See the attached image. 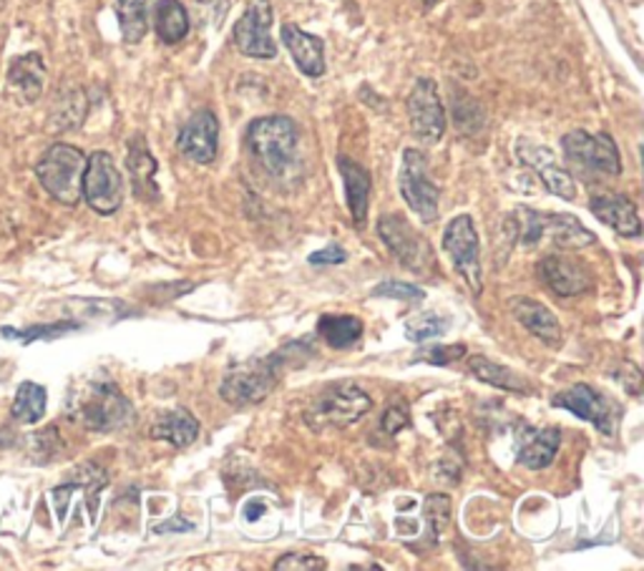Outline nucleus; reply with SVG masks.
<instances>
[{
    "instance_id": "32",
    "label": "nucleus",
    "mask_w": 644,
    "mask_h": 571,
    "mask_svg": "<svg viewBox=\"0 0 644 571\" xmlns=\"http://www.w3.org/2000/svg\"><path fill=\"white\" fill-rule=\"evenodd\" d=\"M423 513H426L428 529H431V537L438 539L448 527V519H451V499H448L446 493L428 496L423 503Z\"/></svg>"
},
{
    "instance_id": "10",
    "label": "nucleus",
    "mask_w": 644,
    "mask_h": 571,
    "mask_svg": "<svg viewBox=\"0 0 644 571\" xmlns=\"http://www.w3.org/2000/svg\"><path fill=\"white\" fill-rule=\"evenodd\" d=\"M273 6L269 0H249L239 21L235 23V45L249 59H275L273 41Z\"/></svg>"
},
{
    "instance_id": "21",
    "label": "nucleus",
    "mask_w": 644,
    "mask_h": 571,
    "mask_svg": "<svg viewBox=\"0 0 644 571\" xmlns=\"http://www.w3.org/2000/svg\"><path fill=\"white\" fill-rule=\"evenodd\" d=\"M338 170L343 174L345 196H348L352 224H356L358 230L366 227L368 202H370V174L366 166L356 164L350 156H338Z\"/></svg>"
},
{
    "instance_id": "25",
    "label": "nucleus",
    "mask_w": 644,
    "mask_h": 571,
    "mask_svg": "<svg viewBox=\"0 0 644 571\" xmlns=\"http://www.w3.org/2000/svg\"><path fill=\"white\" fill-rule=\"evenodd\" d=\"M126 166L132 172V182H134V192L139 200H149L154 202L159 196L154 174H156V162L152 152L142 136H136L132 144H129V156H126Z\"/></svg>"
},
{
    "instance_id": "33",
    "label": "nucleus",
    "mask_w": 644,
    "mask_h": 571,
    "mask_svg": "<svg viewBox=\"0 0 644 571\" xmlns=\"http://www.w3.org/2000/svg\"><path fill=\"white\" fill-rule=\"evenodd\" d=\"M372 297H390V299H410V303H418L423 299L426 293L421 287L400 283V279H388V283H380L378 287H372Z\"/></svg>"
},
{
    "instance_id": "13",
    "label": "nucleus",
    "mask_w": 644,
    "mask_h": 571,
    "mask_svg": "<svg viewBox=\"0 0 644 571\" xmlns=\"http://www.w3.org/2000/svg\"><path fill=\"white\" fill-rule=\"evenodd\" d=\"M517 156L521 159V164L531 166L539 174V180L544 182V186L552 194L562 196V200L572 202L576 196V184L572 180V174H569L562 164L556 162L554 152L549 146H541L534 144L531 139H519L517 142Z\"/></svg>"
},
{
    "instance_id": "16",
    "label": "nucleus",
    "mask_w": 644,
    "mask_h": 571,
    "mask_svg": "<svg viewBox=\"0 0 644 571\" xmlns=\"http://www.w3.org/2000/svg\"><path fill=\"white\" fill-rule=\"evenodd\" d=\"M536 275L541 277V283H546L562 297L586 293V289L592 287L590 269H584L582 265H576V262L564 259L559 255H549L541 259L536 265Z\"/></svg>"
},
{
    "instance_id": "3",
    "label": "nucleus",
    "mask_w": 644,
    "mask_h": 571,
    "mask_svg": "<svg viewBox=\"0 0 644 571\" xmlns=\"http://www.w3.org/2000/svg\"><path fill=\"white\" fill-rule=\"evenodd\" d=\"M83 170H86V154L71 144H53L45 149L41 162L35 164V176L45 192L55 202L76 207L81 200Z\"/></svg>"
},
{
    "instance_id": "34",
    "label": "nucleus",
    "mask_w": 644,
    "mask_h": 571,
    "mask_svg": "<svg viewBox=\"0 0 644 571\" xmlns=\"http://www.w3.org/2000/svg\"><path fill=\"white\" fill-rule=\"evenodd\" d=\"M466 355V348L463 345H448V348H428V350H421V353H416V358L413 363H433V365H451L453 360H459Z\"/></svg>"
},
{
    "instance_id": "11",
    "label": "nucleus",
    "mask_w": 644,
    "mask_h": 571,
    "mask_svg": "<svg viewBox=\"0 0 644 571\" xmlns=\"http://www.w3.org/2000/svg\"><path fill=\"white\" fill-rule=\"evenodd\" d=\"M408 116L410 129H413L416 139L426 144L441 142L446 131V109L438 96V86L431 79H418L413 91L408 96Z\"/></svg>"
},
{
    "instance_id": "5",
    "label": "nucleus",
    "mask_w": 644,
    "mask_h": 571,
    "mask_svg": "<svg viewBox=\"0 0 644 571\" xmlns=\"http://www.w3.org/2000/svg\"><path fill=\"white\" fill-rule=\"evenodd\" d=\"M372 408L370 396L356 383H335L315 398L307 424L315 430L323 428H348Z\"/></svg>"
},
{
    "instance_id": "4",
    "label": "nucleus",
    "mask_w": 644,
    "mask_h": 571,
    "mask_svg": "<svg viewBox=\"0 0 644 571\" xmlns=\"http://www.w3.org/2000/svg\"><path fill=\"white\" fill-rule=\"evenodd\" d=\"M279 355L269 358H252L239 363L224 376L219 386V396L235 408H247L265 400L279 380Z\"/></svg>"
},
{
    "instance_id": "30",
    "label": "nucleus",
    "mask_w": 644,
    "mask_h": 571,
    "mask_svg": "<svg viewBox=\"0 0 644 571\" xmlns=\"http://www.w3.org/2000/svg\"><path fill=\"white\" fill-rule=\"evenodd\" d=\"M11 416L23 426L39 424V420L45 416V388L31 380L21 383V388H18L16 392Z\"/></svg>"
},
{
    "instance_id": "14",
    "label": "nucleus",
    "mask_w": 644,
    "mask_h": 571,
    "mask_svg": "<svg viewBox=\"0 0 644 571\" xmlns=\"http://www.w3.org/2000/svg\"><path fill=\"white\" fill-rule=\"evenodd\" d=\"M180 144L182 154L190 156L192 162L197 164H212L217 159L219 149V121L212 111H197L190 121H186L184 129L180 131Z\"/></svg>"
},
{
    "instance_id": "29",
    "label": "nucleus",
    "mask_w": 644,
    "mask_h": 571,
    "mask_svg": "<svg viewBox=\"0 0 644 571\" xmlns=\"http://www.w3.org/2000/svg\"><path fill=\"white\" fill-rule=\"evenodd\" d=\"M149 3L152 0H114L119 28L126 43H139L146 35Z\"/></svg>"
},
{
    "instance_id": "8",
    "label": "nucleus",
    "mask_w": 644,
    "mask_h": 571,
    "mask_svg": "<svg viewBox=\"0 0 644 571\" xmlns=\"http://www.w3.org/2000/svg\"><path fill=\"white\" fill-rule=\"evenodd\" d=\"M443 252L451 257L453 267L469 283L476 295L483 289V273H481V249L479 234L473 230V220L469 214H459L448 222L443 230Z\"/></svg>"
},
{
    "instance_id": "40",
    "label": "nucleus",
    "mask_w": 644,
    "mask_h": 571,
    "mask_svg": "<svg viewBox=\"0 0 644 571\" xmlns=\"http://www.w3.org/2000/svg\"><path fill=\"white\" fill-rule=\"evenodd\" d=\"M194 527L190 521H182V517H174V521L170 523H162V527H156V533H170V531H192Z\"/></svg>"
},
{
    "instance_id": "15",
    "label": "nucleus",
    "mask_w": 644,
    "mask_h": 571,
    "mask_svg": "<svg viewBox=\"0 0 644 571\" xmlns=\"http://www.w3.org/2000/svg\"><path fill=\"white\" fill-rule=\"evenodd\" d=\"M556 408H564L569 414H574L576 418L590 420L592 426H596L602 434L612 436L614 434V416H612V406L610 400L600 396L592 386H584V383H576L564 392L552 400Z\"/></svg>"
},
{
    "instance_id": "26",
    "label": "nucleus",
    "mask_w": 644,
    "mask_h": 571,
    "mask_svg": "<svg viewBox=\"0 0 644 571\" xmlns=\"http://www.w3.org/2000/svg\"><path fill=\"white\" fill-rule=\"evenodd\" d=\"M317 333L335 350H348L362 338V320L356 315H323Z\"/></svg>"
},
{
    "instance_id": "12",
    "label": "nucleus",
    "mask_w": 644,
    "mask_h": 571,
    "mask_svg": "<svg viewBox=\"0 0 644 571\" xmlns=\"http://www.w3.org/2000/svg\"><path fill=\"white\" fill-rule=\"evenodd\" d=\"M378 234L398 262H403L410 269H423L428 262H431V247L428 242L413 230V224L406 222L398 214H386L378 222Z\"/></svg>"
},
{
    "instance_id": "41",
    "label": "nucleus",
    "mask_w": 644,
    "mask_h": 571,
    "mask_svg": "<svg viewBox=\"0 0 644 571\" xmlns=\"http://www.w3.org/2000/svg\"><path fill=\"white\" fill-rule=\"evenodd\" d=\"M265 513V503L263 501H249L245 507V519L247 521H257Z\"/></svg>"
},
{
    "instance_id": "2",
    "label": "nucleus",
    "mask_w": 644,
    "mask_h": 571,
    "mask_svg": "<svg viewBox=\"0 0 644 571\" xmlns=\"http://www.w3.org/2000/svg\"><path fill=\"white\" fill-rule=\"evenodd\" d=\"M247 146L265 172L279 176L295 162L297 126L289 116L255 119L247 129Z\"/></svg>"
},
{
    "instance_id": "27",
    "label": "nucleus",
    "mask_w": 644,
    "mask_h": 571,
    "mask_svg": "<svg viewBox=\"0 0 644 571\" xmlns=\"http://www.w3.org/2000/svg\"><path fill=\"white\" fill-rule=\"evenodd\" d=\"M154 26L159 41L180 43L190 33V16L180 0H159L154 11Z\"/></svg>"
},
{
    "instance_id": "19",
    "label": "nucleus",
    "mask_w": 644,
    "mask_h": 571,
    "mask_svg": "<svg viewBox=\"0 0 644 571\" xmlns=\"http://www.w3.org/2000/svg\"><path fill=\"white\" fill-rule=\"evenodd\" d=\"M283 41L287 45V51L293 53V59L297 63L305 77L320 79L325 73V43L317 39V35L303 31L300 26L287 23L283 26Z\"/></svg>"
},
{
    "instance_id": "20",
    "label": "nucleus",
    "mask_w": 644,
    "mask_h": 571,
    "mask_svg": "<svg viewBox=\"0 0 644 571\" xmlns=\"http://www.w3.org/2000/svg\"><path fill=\"white\" fill-rule=\"evenodd\" d=\"M559 446H562V430L559 428H527L519 441L517 458L531 471H541V468L552 466Z\"/></svg>"
},
{
    "instance_id": "42",
    "label": "nucleus",
    "mask_w": 644,
    "mask_h": 571,
    "mask_svg": "<svg viewBox=\"0 0 644 571\" xmlns=\"http://www.w3.org/2000/svg\"><path fill=\"white\" fill-rule=\"evenodd\" d=\"M423 3H426V6H436V3H438V0H423Z\"/></svg>"
},
{
    "instance_id": "9",
    "label": "nucleus",
    "mask_w": 644,
    "mask_h": 571,
    "mask_svg": "<svg viewBox=\"0 0 644 571\" xmlns=\"http://www.w3.org/2000/svg\"><path fill=\"white\" fill-rule=\"evenodd\" d=\"M562 149L569 162L582 166V170L612 174L622 172L620 149L612 142L610 134H586V131H572L562 139Z\"/></svg>"
},
{
    "instance_id": "24",
    "label": "nucleus",
    "mask_w": 644,
    "mask_h": 571,
    "mask_svg": "<svg viewBox=\"0 0 644 571\" xmlns=\"http://www.w3.org/2000/svg\"><path fill=\"white\" fill-rule=\"evenodd\" d=\"M200 436V420L194 418L186 408H174L170 414L159 416L152 426V438L156 441H166L176 448H186L197 441Z\"/></svg>"
},
{
    "instance_id": "1",
    "label": "nucleus",
    "mask_w": 644,
    "mask_h": 571,
    "mask_svg": "<svg viewBox=\"0 0 644 571\" xmlns=\"http://www.w3.org/2000/svg\"><path fill=\"white\" fill-rule=\"evenodd\" d=\"M71 416L83 428L114 430L129 424L132 402L124 398L111 380H91L71 398Z\"/></svg>"
},
{
    "instance_id": "28",
    "label": "nucleus",
    "mask_w": 644,
    "mask_h": 571,
    "mask_svg": "<svg viewBox=\"0 0 644 571\" xmlns=\"http://www.w3.org/2000/svg\"><path fill=\"white\" fill-rule=\"evenodd\" d=\"M469 370L481 383H489V386H493V388H501V390H509V392H527L529 390L524 378H521L519 373H513L511 368H503V365L489 360L487 355H473V358L469 360Z\"/></svg>"
},
{
    "instance_id": "18",
    "label": "nucleus",
    "mask_w": 644,
    "mask_h": 571,
    "mask_svg": "<svg viewBox=\"0 0 644 571\" xmlns=\"http://www.w3.org/2000/svg\"><path fill=\"white\" fill-rule=\"evenodd\" d=\"M590 210L594 212V217L610 224V227L622 234V237H640L642 234V222L634 202L627 200L624 194H600L590 202Z\"/></svg>"
},
{
    "instance_id": "17",
    "label": "nucleus",
    "mask_w": 644,
    "mask_h": 571,
    "mask_svg": "<svg viewBox=\"0 0 644 571\" xmlns=\"http://www.w3.org/2000/svg\"><path fill=\"white\" fill-rule=\"evenodd\" d=\"M511 313L531 335H536L541 343H546L549 348H559V345H562L564 338L562 325H559L556 315L549 310L546 305H541L536 299L529 297H513Z\"/></svg>"
},
{
    "instance_id": "39",
    "label": "nucleus",
    "mask_w": 644,
    "mask_h": 571,
    "mask_svg": "<svg viewBox=\"0 0 644 571\" xmlns=\"http://www.w3.org/2000/svg\"><path fill=\"white\" fill-rule=\"evenodd\" d=\"M79 489V483H67V486H59V489L51 491V499L55 503V513H59V519L63 521L67 519V507H69V496Z\"/></svg>"
},
{
    "instance_id": "37",
    "label": "nucleus",
    "mask_w": 644,
    "mask_h": 571,
    "mask_svg": "<svg viewBox=\"0 0 644 571\" xmlns=\"http://www.w3.org/2000/svg\"><path fill=\"white\" fill-rule=\"evenodd\" d=\"M408 424H410L408 410L400 408V406H393L386 416H382V430H386V434H390V436H396L398 430H403Z\"/></svg>"
},
{
    "instance_id": "23",
    "label": "nucleus",
    "mask_w": 644,
    "mask_h": 571,
    "mask_svg": "<svg viewBox=\"0 0 644 571\" xmlns=\"http://www.w3.org/2000/svg\"><path fill=\"white\" fill-rule=\"evenodd\" d=\"M541 237H549L556 247L564 249L594 245V234L574 214H541Z\"/></svg>"
},
{
    "instance_id": "6",
    "label": "nucleus",
    "mask_w": 644,
    "mask_h": 571,
    "mask_svg": "<svg viewBox=\"0 0 644 571\" xmlns=\"http://www.w3.org/2000/svg\"><path fill=\"white\" fill-rule=\"evenodd\" d=\"M81 196L89 202L93 212L104 214V217L121 210V202H124V180H121V172L116 170L111 154L93 152L86 159Z\"/></svg>"
},
{
    "instance_id": "7",
    "label": "nucleus",
    "mask_w": 644,
    "mask_h": 571,
    "mask_svg": "<svg viewBox=\"0 0 644 571\" xmlns=\"http://www.w3.org/2000/svg\"><path fill=\"white\" fill-rule=\"evenodd\" d=\"M398 184L406 204L418 214V217L428 224L438 220V200H441V190L431 182L426 156L418 152V149H406L403 152Z\"/></svg>"
},
{
    "instance_id": "31",
    "label": "nucleus",
    "mask_w": 644,
    "mask_h": 571,
    "mask_svg": "<svg viewBox=\"0 0 644 571\" xmlns=\"http://www.w3.org/2000/svg\"><path fill=\"white\" fill-rule=\"evenodd\" d=\"M448 320L446 315H438V313H421L416 317H410L406 323V338L410 343H426L431 338H438V335H443L448 330Z\"/></svg>"
},
{
    "instance_id": "38",
    "label": "nucleus",
    "mask_w": 644,
    "mask_h": 571,
    "mask_svg": "<svg viewBox=\"0 0 644 571\" xmlns=\"http://www.w3.org/2000/svg\"><path fill=\"white\" fill-rule=\"evenodd\" d=\"M307 259H310V265H343V262L348 259V255H345L343 247L330 245L320 252H313V255Z\"/></svg>"
},
{
    "instance_id": "36",
    "label": "nucleus",
    "mask_w": 644,
    "mask_h": 571,
    "mask_svg": "<svg viewBox=\"0 0 644 571\" xmlns=\"http://www.w3.org/2000/svg\"><path fill=\"white\" fill-rule=\"evenodd\" d=\"M73 327H79L76 323H59V325H45V327H31V330H3V335H18V338H23V343H31V340H39V335H45V338H53V335H61L67 330H73Z\"/></svg>"
},
{
    "instance_id": "35",
    "label": "nucleus",
    "mask_w": 644,
    "mask_h": 571,
    "mask_svg": "<svg viewBox=\"0 0 644 571\" xmlns=\"http://www.w3.org/2000/svg\"><path fill=\"white\" fill-rule=\"evenodd\" d=\"M325 559L320 557H313V554H285L279 557V561L275 564L277 571H317V569H325Z\"/></svg>"
},
{
    "instance_id": "22",
    "label": "nucleus",
    "mask_w": 644,
    "mask_h": 571,
    "mask_svg": "<svg viewBox=\"0 0 644 571\" xmlns=\"http://www.w3.org/2000/svg\"><path fill=\"white\" fill-rule=\"evenodd\" d=\"M45 81V63L39 53L18 55L8 65V83L21 96L23 104H33L39 101Z\"/></svg>"
}]
</instances>
